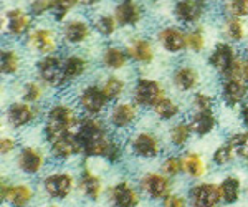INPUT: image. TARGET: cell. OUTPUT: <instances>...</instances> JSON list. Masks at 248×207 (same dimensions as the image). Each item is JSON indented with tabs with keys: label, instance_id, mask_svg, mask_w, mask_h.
Here are the masks:
<instances>
[{
	"label": "cell",
	"instance_id": "obj_16",
	"mask_svg": "<svg viewBox=\"0 0 248 207\" xmlns=\"http://www.w3.org/2000/svg\"><path fill=\"white\" fill-rule=\"evenodd\" d=\"M129 149L136 158L155 159L162 153V143L151 131H138L129 139Z\"/></svg>",
	"mask_w": 248,
	"mask_h": 207
},
{
	"label": "cell",
	"instance_id": "obj_35",
	"mask_svg": "<svg viewBox=\"0 0 248 207\" xmlns=\"http://www.w3.org/2000/svg\"><path fill=\"white\" fill-rule=\"evenodd\" d=\"M101 88L105 91L106 98L109 99V103H116L123 98L124 91H126V81H124V78H121L119 75L111 73L103 80Z\"/></svg>",
	"mask_w": 248,
	"mask_h": 207
},
{
	"label": "cell",
	"instance_id": "obj_50",
	"mask_svg": "<svg viewBox=\"0 0 248 207\" xmlns=\"http://www.w3.org/2000/svg\"><path fill=\"white\" fill-rule=\"evenodd\" d=\"M99 2H101V0H78V3L83 7H94V5H98Z\"/></svg>",
	"mask_w": 248,
	"mask_h": 207
},
{
	"label": "cell",
	"instance_id": "obj_43",
	"mask_svg": "<svg viewBox=\"0 0 248 207\" xmlns=\"http://www.w3.org/2000/svg\"><path fill=\"white\" fill-rule=\"evenodd\" d=\"M215 98L207 91H197L192 96V108L194 111H214Z\"/></svg>",
	"mask_w": 248,
	"mask_h": 207
},
{
	"label": "cell",
	"instance_id": "obj_40",
	"mask_svg": "<svg viewBox=\"0 0 248 207\" xmlns=\"http://www.w3.org/2000/svg\"><path fill=\"white\" fill-rule=\"evenodd\" d=\"M207 47V33L203 27H195L190 32H187V50L190 53H202Z\"/></svg>",
	"mask_w": 248,
	"mask_h": 207
},
{
	"label": "cell",
	"instance_id": "obj_20",
	"mask_svg": "<svg viewBox=\"0 0 248 207\" xmlns=\"http://www.w3.org/2000/svg\"><path fill=\"white\" fill-rule=\"evenodd\" d=\"M155 40L164 51L170 55H179L187 50V32L179 29L177 25L162 27L155 35Z\"/></svg>",
	"mask_w": 248,
	"mask_h": 207
},
{
	"label": "cell",
	"instance_id": "obj_8",
	"mask_svg": "<svg viewBox=\"0 0 248 207\" xmlns=\"http://www.w3.org/2000/svg\"><path fill=\"white\" fill-rule=\"evenodd\" d=\"M27 47L38 57L55 55L60 48V37L50 27H33L27 35Z\"/></svg>",
	"mask_w": 248,
	"mask_h": 207
},
{
	"label": "cell",
	"instance_id": "obj_38",
	"mask_svg": "<svg viewBox=\"0 0 248 207\" xmlns=\"http://www.w3.org/2000/svg\"><path fill=\"white\" fill-rule=\"evenodd\" d=\"M93 29L98 32L101 37L109 38V37H113L116 32H118L119 23H118V20H116L114 14H101L99 17L94 18Z\"/></svg>",
	"mask_w": 248,
	"mask_h": 207
},
{
	"label": "cell",
	"instance_id": "obj_15",
	"mask_svg": "<svg viewBox=\"0 0 248 207\" xmlns=\"http://www.w3.org/2000/svg\"><path fill=\"white\" fill-rule=\"evenodd\" d=\"M108 201L111 207H138L141 204V191L131 181L121 179L108 188Z\"/></svg>",
	"mask_w": 248,
	"mask_h": 207
},
{
	"label": "cell",
	"instance_id": "obj_42",
	"mask_svg": "<svg viewBox=\"0 0 248 207\" xmlns=\"http://www.w3.org/2000/svg\"><path fill=\"white\" fill-rule=\"evenodd\" d=\"M161 171L166 176L169 177H179L181 174H184V159L182 154H169V156L164 158Z\"/></svg>",
	"mask_w": 248,
	"mask_h": 207
},
{
	"label": "cell",
	"instance_id": "obj_27",
	"mask_svg": "<svg viewBox=\"0 0 248 207\" xmlns=\"http://www.w3.org/2000/svg\"><path fill=\"white\" fill-rule=\"evenodd\" d=\"M184 159V174L192 181H201L209 174V164L205 158L197 151H186L182 154Z\"/></svg>",
	"mask_w": 248,
	"mask_h": 207
},
{
	"label": "cell",
	"instance_id": "obj_4",
	"mask_svg": "<svg viewBox=\"0 0 248 207\" xmlns=\"http://www.w3.org/2000/svg\"><path fill=\"white\" fill-rule=\"evenodd\" d=\"M63 58L65 57H60L58 53H55V55H46V57H40L37 60V63H35L37 77L46 88L63 90L70 85L65 77Z\"/></svg>",
	"mask_w": 248,
	"mask_h": 207
},
{
	"label": "cell",
	"instance_id": "obj_13",
	"mask_svg": "<svg viewBox=\"0 0 248 207\" xmlns=\"http://www.w3.org/2000/svg\"><path fill=\"white\" fill-rule=\"evenodd\" d=\"M40 114H42V110L38 105H31L23 99L10 103L5 110V119L10 128L14 129H22L30 126L31 123H35L40 118Z\"/></svg>",
	"mask_w": 248,
	"mask_h": 207
},
{
	"label": "cell",
	"instance_id": "obj_45",
	"mask_svg": "<svg viewBox=\"0 0 248 207\" xmlns=\"http://www.w3.org/2000/svg\"><path fill=\"white\" fill-rule=\"evenodd\" d=\"M227 15L237 18L248 17V0H227Z\"/></svg>",
	"mask_w": 248,
	"mask_h": 207
},
{
	"label": "cell",
	"instance_id": "obj_18",
	"mask_svg": "<svg viewBox=\"0 0 248 207\" xmlns=\"http://www.w3.org/2000/svg\"><path fill=\"white\" fill-rule=\"evenodd\" d=\"M220 98L229 108H240L248 98V85L240 77L222 78Z\"/></svg>",
	"mask_w": 248,
	"mask_h": 207
},
{
	"label": "cell",
	"instance_id": "obj_32",
	"mask_svg": "<svg viewBox=\"0 0 248 207\" xmlns=\"http://www.w3.org/2000/svg\"><path fill=\"white\" fill-rule=\"evenodd\" d=\"M63 68H65V77L68 83L71 85L75 80L81 78L90 70V62L85 57H81V55L73 53L63 58Z\"/></svg>",
	"mask_w": 248,
	"mask_h": 207
},
{
	"label": "cell",
	"instance_id": "obj_22",
	"mask_svg": "<svg viewBox=\"0 0 248 207\" xmlns=\"http://www.w3.org/2000/svg\"><path fill=\"white\" fill-rule=\"evenodd\" d=\"M48 146H50V156L57 161H68V159L83 154L81 144L77 138V131L55 138L53 141L48 143Z\"/></svg>",
	"mask_w": 248,
	"mask_h": 207
},
{
	"label": "cell",
	"instance_id": "obj_52",
	"mask_svg": "<svg viewBox=\"0 0 248 207\" xmlns=\"http://www.w3.org/2000/svg\"><path fill=\"white\" fill-rule=\"evenodd\" d=\"M199 2H202V3H207V2H210V0H199Z\"/></svg>",
	"mask_w": 248,
	"mask_h": 207
},
{
	"label": "cell",
	"instance_id": "obj_14",
	"mask_svg": "<svg viewBox=\"0 0 248 207\" xmlns=\"http://www.w3.org/2000/svg\"><path fill=\"white\" fill-rule=\"evenodd\" d=\"M190 207H220L222 196H220V186L217 182L199 181L192 184L187 191Z\"/></svg>",
	"mask_w": 248,
	"mask_h": 207
},
{
	"label": "cell",
	"instance_id": "obj_54",
	"mask_svg": "<svg viewBox=\"0 0 248 207\" xmlns=\"http://www.w3.org/2000/svg\"><path fill=\"white\" fill-rule=\"evenodd\" d=\"M155 2H159V0H155Z\"/></svg>",
	"mask_w": 248,
	"mask_h": 207
},
{
	"label": "cell",
	"instance_id": "obj_17",
	"mask_svg": "<svg viewBox=\"0 0 248 207\" xmlns=\"http://www.w3.org/2000/svg\"><path fill=\"white\" fill-rule=\"evenodd\" d=\"M79 194L90 202H98L105 194V181L99 174H96L90 166L86 164V159L79 169L78 188Z\"/></svg>",
	"mask_w": 248,
	"mask_h": 207
},
{
	"label": "cell",
	"instance_id": "obj_5",
	"mask_svg": "<svg viewBox=\"0 0 248 207\" xmlns=\"http://www.w3.org/2000/svg\"><path fill=\"white\" fill-rule=\"evenodd\" d=\"M164 96H167L166 88L159 80L154 78L138 77L131 88V99L141 110H153Z\"/></svg>",
	"mask_w": 248,
	"mask_h": 207
},
{
	"label": "cell",
	"instance_id": "obj_1",
	"mask_svg": "<svg viewBox=\"0 0 248 207\" xmlns=\"http://www.w3.org/2000/svg\"><path fill=\"white\" fill-rule=\"evenodd\" d=\"M77 138L81 144L85 159L98 158L111 164H118L123 158V144L109 131V125L99 116H81Z\"/></svg>",
	"mask_w": 248,
	"mask_h": 207
},
{
	"label": "cell",
	"instance_id": "obj_37",
	"mask_svg": "<svg viewBox=\"0 0 248 207\" xmlns=\"http://www.w3.org/2000/svg\"><path fill=\"white\" fill-rule=\"evenodd\" d=\"M45 88L46 86L40 80H30L22 86V99L31 105H40V101L45 96Z\"/></svg>",
	"mask_w": 248,
	"mask_h": 207
},
{
	"label": "cell",
	"instance_id": "obj_26",
	"mask_svg": "<svg viewBox=\"0 0 248 207\" xmlns=\"http://www.w3.org/2000/svg\"><path fill=\"white\" fill-rule=\"evenodd\" d=\"M172 85L177 91L182 93H190L195 91L201 85V73L192 65H181L172 71Z\"/></svg>",
	"mask_w": 248,
	"mask_h": 207
},
{
	"label": "cell",
	"instance_id": "obj_3",
	"mask_svg": "<svg viewBox=\"0 0 248 207\" xmlns=\"http://www.w3.org/2000/svg\"><path fill=\"white\" fill-rule=\"evenodd\" d=\"M242 60L243 58L238 57V50L235 47V43L218 42L215 43V47L209 53L207 63L222 78H232V77H240Z\"/></svg>",
	"mask_w": 248,
	"mask_h": 207
},
{
	"label": "cell",
	"instance_id": "obj_31",
	"mask_svg": "<svg viewBox=\"0 0 248 207\" xmlns=\"http://www.w3.org/2000/svg\"><path fill=\"white\" fill-rule=\"evenodd\" d=\"M23 65V58L22 53L17 48H2L0 53V71H2L3 77H15L20 73Z\"/></svg>",
	"mask_w": 248,
	"mask_h": 207
},
{
	"label": "cell",
	"instance_id": "obj_2",
	"mask_svg": "<svg viewBox=\"0 0 248 207\" xmlns=\"http://www.w3.org/2000/svg\"><path fill=\"white\" fill-rule=\"evenodd\" d=\"M79 121H81V116H79L77 106L58 99V101L51 103L46 110L45 121H43V138L46 143H50L63 134L75 133Z\"/></svg>",
	"mask_w": 248,
	"mask_h": 207
},
{
	"label": "cell",
	"instance_id": "obj_9",
	"mask_svg": "<svg viewBox=\"0 0 248 207\" xmlns=\"http://www.w3.org/2000/svg\"><path fill=\"white\" fill-rule=\"evenodd\" d=\"M141 114V108L131 99V101H116L108 111V125L118 131H126L134 126Z\"/></svg>",
	"mask_w": 248,
	"mask_h": 207
},
{
	"label": "cell",
	"instance_id": "obj_53",
	"mask_svg": "<svg viewBox=\"0 0 248 207\" xmlns=\"http://www.w3.org/2000/svg\"><path fill=\"white\" fill-rule=\"evenodd\" d=\"M247 199H248V186H247Z\"/></svg>",
	"mask_w": 248,
	"mask_h": 207
},
{
	"label": "cell",
	"instance_id": "obj_24",
	"mask_svg": "<svg viewBox=\"0 0 248 207\" xmlns=\"http://www.w3.org/2000/svg\"><path fill=\"white\" fill-rule=\"evenodd\" d=\"M172 14L184 25H197L205 14V3L199 0H175Z\"/></svg>",
	"mask_w": 248,
	"mask_h": 207
},
{
	"label": "cell",
	"instance_id": "obj_10",
	"mask_svg": "<svg viewBox=\"0 0 248 207\" xmlns=\"http://www.w3.org/2000/svg\"><path fill=\"white\" fill-rule=\"evenodd\" d=\"M139 191L151 201L161 202L172 192V177L157 171H149L139 179Z\"/></svg>",
	"mask_w": 248,
	"mask_h": 207
},
{
	"label": "cell",
	"instance_id": "obj_29",
	"mask_svg": "<svg viewBox=\"0 0 248 207\" xmlns=\"http://www.w3.org/2000/svg\"><path fill=\"white\" fill-rule=\"evenodd\" d=\"M218 186H220V196H222L223 206L238 204L240 199H242V191H243L242 179L230 174V176L223 177L222 181L218 182Z\"/></svg>",
	"mask_w": 248,
	"mask_h": 207
},
{
	"label": "cell",
	"instance_id": "obj_47",
	"mask_svg": "<svg viewBox=\"0 0 248 207\" xmlns=\"http://www.w3.org/2000/svg\"><path fill=\"white\" fill-rule=\"evenodd\" d=\"M17 146H18V143L15 138L2 136V139H0V154H2V156H9V154H12L17 149Z\"/></svg>",
	"mask_w": 248,
	"mask_h": 207
},
{
	"label": "cell",
	"instance_id": "obj_33",
	"mask_svg": "<svg viewBox=\"0 0 248 207\" xmlns=\"http://www.w3.org/2000/svg\"><path fill=\"white\" fill-rule=\"evenodd\" d=\"M222 32L227 42L230 43H240L247 37V27L243 23V18L232 17V15H227L225 20H223Z\"/></svg>",
	"mask_w": 248,
	"mask_h": 207
},
{
	"label": "cell",
	"instance_id": "obj_23",
	"mask_svg": "<svg viewBox=\"0 0 248 207\" xmlns=\"http://www.w3.org/2000/svg\"><path fill=\"white\" fill-rule=\"evenodd\" d=\"M93 32V25L88 20L83 18H71L66 20L62 27V40L66 45L78 47L88 42V38L91 37Z\"/></svg>",
	"mask_w": 248,
	"mask_h": 207
},
{
	"label": "cell",
	"instance_id": "obj_44",
	"mask_svg": "<svg viewBox=\"0 0 248 207\" xmlns=\"http://www.w3.org/2000/svg\"><path fill=\"white\" fill-rule=\"evenodd\" d=\"M57 7V0H30L29 10L33 17H43L46 14H53Z\"/></svg>",
	"mask_w": 248,
	"mask_h": 207
},
{
	"label": "cell",
	"instance_id": "obj_12",
	"mask_svg": "<svg viewBox=\"0 0 248 207\" xmlns=\"http://www.w3.org/2000/svg\"><path fill=\"white\" fill-rule=\"evenodd\" d=\"M33 20L35 17L31 15L30 10L20 9V7H14L3 12V29H5L7 35L12 38H22L27 37L33 29Z\"/></svg>",
	"mask_w": 248,
	"mask_h": 207
},
{
	"label": "cell",
	"instance_id": "obj_7",
	"mask_svg": "<svg viewBox=\"0 0 248 207\" xmlns=\"http://www.w3.org/2000/svg\"><path fill=\"white\" fill-rule=\"evenodd\" d=\"M108 105H109V99L106 98L101 85H96V83L86 85L78 95V110L85 116H101L108 110Z\"/></svg>",
	"mask_w": 248,
	"mask_h": 207
},
{
	"label": "cell",
	"instance_id": "obj_48",
	"mask_svg": "<svg viewBox=\"0 0 248 207\" xmlns=\"http://www.w3.org/2000/svg\"><path fill=\"white\" fill-rule=\"evenodd\" d=\"M240 119H242V123H243V126L248 129V101L243 103L242 106H240Z\"/></svg>",
	"mask_w": 248,
	"mask_h": 207
},
{
	"label": "cell",
	"instance_id": "obj_41",
	"mask_svg": "<svg viewBox=\"0 0 248 207\" xmlns=\"http://www.w3.org/2000/svg\"><path fill=\"white\" fill-rule=\"evenodd\" d=\"M227 143L233 146L235 151H237V156L248 166V129L235 131V133L229 134Z\"/></svg>",
	"mask_w": 248,
	"mask_h": 207
},
{
	"label": "cell",
	"instance_id": "obj_51",
	"mask_svg": "<svg viewBox=\"0 0 248 207\" xmlns=\"http://www.w3.org/2000/svg\"><path fill=\"white\" fill-rule=\"evenodd\" d=\"M42 207H57L55 204H46V206H42Z\"/></svg>",
	"mask_w": 248,
	"mask_h": 207
},
{
	"label": "cell",
	"instance_id": "obj_21",
	"mask_svg": "<svg viewBox=\"0 0 248 207\" xmlns=\"http://www.w3.org/2000/svg\"><path fill=\"white\" fill-rule=\"evenodd\" d=\"M114 17L119 27H138L142 22L146 10L141 0H119L114 7Z\"/></svg>",
	"mask_w": 248,
	"mask_h": 207
},
{
	"label": "cell",
	"instance_id": "obj_25",
	"mask_svg": "<svg viewBox=\"0 0 248 207\" xmlns=\"http://www.w3.org/2000/svg\"><path fill=\"white\" fill-rule=\"evenodd\" d=\"M127 57L131 62L141 63V65H149L154 62L155 58V48L153 40L146 37H134L127 42V45L124 47Z\"/></svg>",
	"mask_w": 248,
	"mask_h": 207
},
{
	"label": "cell",
	"instance_id": "obj_46",
	"mask_svg": "<svg viewBox=\"0 0 248 207\" xmlns=\"http://www.w3.org/2000/svg\"><path fill=\"white\" fill-rule=\"evenodd\" d=\"M162 207H190L189 206V197L184 196V194L170 192L166 199L161 201Z\"/></svg>",
	"mask_w": 248,
	"mask_h": 207
},
{
	"label": "cell",
	"instance_id": "obj_49",
	"mask_svg": "<svg viewBox=\"0 0 248 207\" xmlns=\"http://www.w3.org/2000/svg\"><path fill=\"white\" fill-rule=\"evenodd\" d=\"M240 77H242L243 81L248 85V58L242 60V71H240Z\"/></svg>",
	"mask_w": 248,
	"mask_h": 207
},
{
	"label": "cell",
	"instance_id": "obj_39",
	"mask_svg": "<svg viewBox=\"0 0 248 207\" xmlns=\"http://www.w3.org/2000/svg\"><path fill=\"white\" fill-rule=\"evenodd\" d=\"M238 156H237V151H235L233 146L230 143H223V144L217 146L212 153V162H214L217 168H225V166L232 164Z\"/></svg>",
	"mask_w": 248,
	"mask_h": 207
},
{
	"label": "cell",
	"instance_id": "obj_30",
	"mask_svg": "<svg viewBox=\"0 0 248 207\" xmlns=\"http://www.w3.org/2000/svg\"><path fill=\"white\" fill-rule=\"evenodd\" d=\"M129 63L126 50L118 45H108L101 53V65L109 71H121Z\"/></svg>",
	"mask_w": 248,
	"mask_h": 207
},
{
	"label": "cell",
	"instance_id": "obj_34",
	"mask_svg": "<svg viewBox=\"0 0 248 207\" xmlns=\"http://www.w3.org/2000/svg\"><path fill=\"white\" fill-rule=\"evenodd\" d=\"M167 136H169V143H170L172 146H174V148H177V149L186 148V146L189 144L190 138L194 136L189 119H187V121L174 123V125H172L170 128H169V133H167Z\"/></svg>",
	"mask_w": 248,
	"mask_h": 207
},
{
	"label": "cell",
	"instance_id": "obj_11",
	"mask_svg": "<svg viewBox=\"0 0 248 207\" xmlns=\"http://www.w3.org/2000/svg\"><path fill=\"white\" fill-rule=\"evenodd\" d=\"M0 199L10 207H29L35 199V189L29 182H10L3 177L0 184Z\"/></svg>",
	"mask_w": 248,
	"mask_h": 207
},
{
	"label": "cell",
	"instance_id": "obj_19",
	"mask_svg": "<svg viewBox=\"0 0 248 207\" xmlns=\"http://www.w3.org/2000/svg\"><path fill=\"white\" fill-rule=\"evenodd\" d=\"M46 158L43 151L37 146H25L20 149L15 159V166L22 174L25 176H37L45 168Z\"/></svg>",
	"mask_w": 248,
	"mask_h": 207
},
{
	"label": "cell",
	"instance_id": "obj_36",
	"mask_svg": "<svg viewBox=\"0 0 248 207\" xmlns=\"http://www.w3.org/2000/svg\"><path fill=\"white\" fill-rule=\"evenodd\" d=\"M153 113L162 121H172V119L179 118L182 113V108L174 98L170 96H164L161 101L153 108Z\"/></svg>",
	"mask_w": 248,
	"mask_h": 207
},
{
	"label": "cell",
	"instance_id": "obj_28",
	"mask_svg": "<svg viewBox=\"0 0 248 207\" xmlns=\"http://www.w3.org/2000/svg\"><path fill=\"white\" fill-rule=\"evenodd\" d=\"M189 123L194 136L205 138L217 128V116L214 114V111H194L189 118Z\"/></svg>",
	"mask_w": 248,
	"mask_h": 207
},
{
	"label": "cell",
	"instance_id": "obj_6",
	"mask_svg": "<svg viewBox=\"0 0 248 207\" xmlns=\"http://www.w3.org/2000/svg\"><path fill=\"white\" fill-rule=\"evenodd\" d=\"M78 182L70 171H55L42 181V189L53 201H65L75 192Z\"/></svg>",
	"mask_w": 248,
	"mask_h": 207
}]
</instances>
